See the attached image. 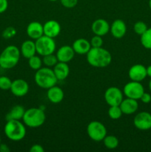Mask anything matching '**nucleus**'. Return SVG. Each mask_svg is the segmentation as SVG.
<instances>
[{
  "instance_id": "obj_1",
  "label": "nucleus",
  "mask_w": 151,
  "mask_h": 152,
  "mask_svg": "<svg viewBox=\"0 0 151 152\" xmlns=\"http://www.w3.org/2000/svg\"><path fill=\"white\" fill-rule=\"evenodd\" d=\"M87 61L95 68H105L112 62L111 53L102 47L91 48L87 53Z\"/></svg>"
},
{
  "instance_id": "obj_2",
  "label": "nucleus",
  "mask_w": 151,
  "mask_h": 152,
  "mask_svg": "<svg viewBox=\"0 0 151 152\" xmlns=\"http://www.w3.org/2000/svg\"><path fill=\"white\" fill-rule=\"evenodd\" d=\"M20 49L15 45L6 47L0 54V67L3 69L14 68L20 59Z\"/></svg>"
},
{
  "instance_id": "obj_3",
  "label": "nucleus",
  "mask_w": 151,
  "mask_h": 152,
  "mask_svg": "<svg viewBox=\"0 0 151 152\" xmlns=\"http://www.w3.org/2000/svg\"><path fill=\"white\" fill-rule=\"evenodd\" d=\"M5 136L9 140L18 142L25 138L26 135V128L20 120H7L4 128Z\"/></svg>"
},
{
  "instance_id": "obj_4",
  "label": "nucleus",
  "mask_w": 151,
  "mask_h": 152,
  "mask_svg": "<svg viewBox=\"0 0 151 152\" xmlns=\"http://www.w3.org/2000/svg\"><path fill=\"white\" fill-rule=\"evenodd\" d=\"M34 80L37 86L43 89H48L56 86L59 81L53 72V70L48 67L41 68L37 70Z\"/></svg>"
},
{
  "instance_id": "obj_5",
  "label": "nucleus",
  "mask_w": 151,
  "mask_h": 152,
  "mask_svg": "<svg viewBox=\"0 0 151 152\" xmlns=\"http://www.w3.org/2000/svg\"><path fill=\"white\" fill-rule=\"evenodd\" d=\"M46 120V115L44 110L40 108H30L25 110L22 118L25 126L30 128H38L42 126Z\"/></svg>"
},
{
  "instance_id": "obj_6",
  "label": "nucleus",
  "mask_w": 151,
  "mask_h": 152,
  "mask_svg": "<svg viewBox=\"0 0 151 152\" xmlns=\"http://www.w3.org/2000/svg\"><path fill=\"white\" fill-rule=\"evenodd\" d=\"M36 53L41 56L53 53L56 50V45L53 38L47 37L45 35L41 36L35 40Z\"/></svg>"
},
{
  "instance_id": "obj_7",
  "label": "nucleus",
  "mask_w": 151,
  "mask_h": 152,
  "mask_svg": "<svg viewBox=\"0 0 151 152\" xmlns=\"http://www.w3.org/2000/svg\"><path fill=\"white\" fill-rule=\"evenodd\" d=\"M87 133L89 137L95 142H100L107 135V129L105 125L99 121H92L87 125Z\"/></svg>"
},
{
  "instance_id": "obj_8",
  "label": "nucleus",
  "mask_w": 151,
  "mask_h": 152,
  "mask_svg": "<svg viewBox=\"0 0 151 152\" xmlns=\"http://www.w3.org/2000/svg\"><path fill=\"white\" fill-rule=\"evenodd\" d=\"M144 92V88L140 82H129L124 86L123 93L127 98H131L138 100Z\"/></svg>"
},
{
  "instance_id": "obj_9",
  "label": "nucleus",
  "mask_w": 151,
  "mask_h": 152,
  "mask_svg": "<svg viewBox=\"0 0 151 152\" xmlns=\"http://www.w3.org/2000/svg\"><path fill=\"white\" fill-rule=\"evenodd\" d=\"M105 100L109 106L119 105L123 100V92L115 86L108 88L105 93Z\"/></svg>"
},
{
  "instance_id": "obj_10",
  "label": "nucleus",
  "mask_w": 151,
  "mask_h": 152,
  "mask_svg": "<svg viewBox=\"0 0 151 152\" xmlns=\"http://www.w3.org/2000/svg\"><path fill=\"white\" fill-rule=\"evenodd\" d=\"M135 127L141 131H147L151 129V114L142 111L136 114L133 120Z\"/></svg>"
},
{
  "instance_id": "obj_11",
  "label": "nucleus",
  "mask_w": 151,
  "mask_h": 152,
  "mask_svg": "<svg viewBox=\"0 0 151 152\" xmlns=\"http://www.w3.org/2000/svg\"><path fill=\"white\" fill-rule=\"evenodd\" d=\"M10 90L14 96L22 97L25 96L29 91V85L25 80L16 79L12 81Z\"/></svg>"
},
{
  "instance_id": "obj_12",
  "label": "nucleus",
  "mask_w": 151,
  "mask_h": 152,
  "mask_svg": "<svg viewBox=\"0 0 151 152\" xmlns=\"http://www.w3.org/2000/svg\"><path fill=\"white\" fill-rule=\"evenodd\" d=\"M128 76L132 81L141 83L147 77V68L141 64H136L129 69Z\"/></svg>"
},
{
  "instance_id": "obj_13",
  "label": "nucleus",
  "mask_w": 151,
  "mask_h": 152,
  "mask_svg": "<svg viewBox=\"0 0 151 152\" xmlns=\"http://www.w3.org/2000/svg\"><path fill=\"white\" fill-rule=\"evenodd\" d=\"M110 29L109 23L107 20L104 19H96L94 22L92 23L91 30L95 35L103 36L108 34Z\"/></svg>"
},
{
  "instance_id": "obj_14",
  "label": "nucleus",
  "mask_w": 151,
  "mask_h": 152,
  "mask_svg": "<svg viewBox=\"0 0 151 152\" xmlns=\"http://www.w3.org/2000/svg\"><path fill=\"white\" fill-rule=\"evenodd\" d=\"M44 35L54 39L58 37L61 32V25L57 21L49 20L43 25Z\"/></svg>"
},
{
  "instance_id": "obj_15",
  "label": "nucleus",
  "mask_w": 151,
  "mask_h": 152,
  "mask_svg": "<svg viewBox=\"0 0 151 152\" xmlns=\"http://www.w3.org/2000/svg\"><path fill=\"white\" fill-rule=\"evenodd\" d=\"M75 53L73 48L71 46L63 45L58 49L56 55L59 62L68 63L73 59Z\"/></svg>"
},
{
  "instance_id": "obj_16",
  "label": "nucleus",
  "mask_w": 151,
  "mask_h": 152,
  "mask_svg": "<svg viewBox=\"0 0 151 152\" xmlns=\"http://www.w3.org/2000/svg\"><path fill=\"white\" fill-rule=\"evenodd\" d=\"M111 34L113 37L116 39H121L126 34L127 32V26L122 19H115L110 26Z\"/></svg>"
},
{
  "instance_id": "obj_17",
  "label": "nucleus",
  "mask_w": 151,
  "mask_h": 152,
  "mask_svg": "<svg viewBox=\"0 0 151 152\" xmlns=\"http://www.w3.org/2000/svg\"><path fill=\"white\" fill-rule=\"evenodd\" d=\"M26 33L28 37L32 39H37L41 36L44 35V29H43V25L40 22H32L28 25L26 29Z\"/></svg>"
},
{
  "instance_id": "obj_18",
  "label": "nucleus",
  "mask_w": 151,
  "mask_h": 152,
  "mask_svg": "<svg viewBox=\"0 0 151 152\" xmlns=\"http://www.w3.org/2000/svg\"><path fill=\"white\" fill-rule=\"evenodd\" d=\"M119 106L123 114L130 115L136 112L139 108V104L136 99L127 97L126 99H123Z\"/></svg>"
},
{
  "instance_id": "obj_19",
  "label": "nucleus",
  "mask_w": 151,
  "mask_h": 152,
  "mask_svg": "<svg viewBox=\"0 0 151 152\" xmlns=\"http://www.w3.org/2000/svg\"><path fill=\"white\" fill-rule=\"evenodd\" d=\"M47 96L50 102L53 104H57L63 100L65 94H64L63 90L56 85L47 89Z\"/></svg>"
},
{
  "instance_id": "obj_20",
  "label": "nucleus",
  "mask_w": 151,
  "mask_h": 152,
  "mask_svg": "<svg viewBox=\"0 0 151 152\" xmlns=\"http://www.w3.org/2000/svg\"><path fill=\"white\" fill-rule=\"evenodd\" d=\"M72 48H73L76 53L84 55L88 53L89 50L91 48V45H90V42L86 39L80 38L77 39L73 42Z\"/></svg>"
},
{
  "instance_id": "obj_21",
  "label": "nucleus",
  "mask_w": 151,
  "mask_h": 152,
  "mask_svg": "<svg viewBox=\"0 0 151 152\" xmlns=\"http://www.w3.org/2000/svg\"><path fill=\"white\" fill-rule=\"evenodd\" d=\"M21 55L25 59H29L36 53L35 42L33 40H26L22 44L20 48Z\"/></svg>"
},
{
  "instance_id": "obj_22",
  "label": "nucleus",
  "mask_w": 151,
  "mask_h": 152,
  "mask_svg": "<svg viewBox=\"0 0 151 152\" xmlns=\"http://www.w3.org/2000/svg\"><path fill=\"white\" fill-rule=\"evenodd\" d=\"M53 70L58 80H65L69 76L70 68L66 62H58Z\"/></svg>"
},
{
  "instance_id": "obj_23",
  "label": "nucleus",
  "mask_w": 151,
  "mask_h": 152,
  "mask_svg": "<svg viewBox=\"0 0 151 152\" xmlns=\"http://www.w3.org/2000/svg\"><path fill=\"white\" fill-rule=\"evenodd\" d=\"M25 109L23 106L20 105H16L10 110L6 115V120H22L25 114Z\"/></svg>"
},
{
  "instance_id": "obj_24",
  "label": "nucleus",
  "mask_w": 151,
  "mask_h": 152,
  "mask_svg": "<svg viewBox=\"0 0 151 152\" xmlns=\"http://www.w3.org/2000/svg\"><path fill=\"white\" fill-rule=\"evenodd\" d=\"M102 141L104 142V145L108 149H115L118 147V143H119L118 138L113 135H106Z\"/></svg>"
},
{
  "instance_id": "obj_25",
  "label": "nucleus",
  "mask_w": 151,
  "mask_h": 152,
  "mask_svg": "<svg viewBox=\"0 0 151 152\" xmlns=\"http://www.w3.org/2000/svg\"><path fill=\"white\" fill-rule=\"evenodd\" d=\"M141 43L144 48L151 50V28H147V31L141 35Z\"/></svg>"
},
{
  "instance_id": "obj_26",
  "label": "nucleus",
  "mask_w": 151,
  "mask_h": 152,
  "mask_svg": "<svg viewBox=\"0 0 151 152\" xmlns=\"http://www.w3.org/2000/svg\"><path fill=\"white\" fill-rule=\"evenodd\" d=\"M123 113L119 105H112L108 109V116L112 120H118L121 118Z\"/></svg>"
},
{
  "instance_id": "obj_27",
  "label": "nucleus",
  "mask_w": 151,
  "mask_h": 152,
  "mask_svg": "<svg viewBox=\"0 0 151 152\" xmlns=\"http://www.w3.org/2000/svg\"><path fill=\"white\" fill-rule=\"evenodd\" d=\"M42 63V59L36 55H34L28 59V65H29L30 68L34 71H37L41 68Z\"/></svg>"
},
{
  "instance_id": "obj_28",
  "label": "nucleus",
  "mask_w": 151,
  "mask_h": 152,
  "mask_svg": "<svg viewBox=\"0 0 151 152\" xmlns=\"http://www.w3.org/2000/svg\"><path fill=\"white\" fill-rule=\"evenodd\" d=\"M42 62L46 67H48V68H50V67H54L55 65L57 64V62H59L57 59V56L56 55H54L53 53H51V54L46 55V56H42Z\"/></svg>"
},
{
  "instance_id": "obj_29",
  "label": "nucleus",
  "mask_w": 151,
  "mask_h": 152,
  "mask_svg": "<svg viewBox=\"0 0 151 152\" xmlns=\"http://www.w3.org/2000/svg\"><path fill=\"white\" fill-rule=\"evenodd\" d=\"M147 28V25H146V23L142 21H138L134 24V26H133V30H134L135 33L139 36L142 35Z\"/></svg>"
},
{
  "instance_id": "obj_30",
  "label": "nucleus",
  "mask_w": 151,
  "mask_h": 152,
  "mask_svg": "<svg viewBox=\"0 0 151 152\" xmlns=\"http://www.w3.org/2000/svg\"><path fill=\"white\" fill-rule=\"evenodd\" d=\"M12 85V80L5 76L0 77V89L4 91L10 90Z\"/></svg>"
},
{
  "instance_id": "obj_31",
  "label": "nucleus",
  "mask_w": 151,
  "mask_h": 152,
  "mask_svg": "<svg viewBox=\"0 0 151 152\" xmlns=\"http://www.w3.org/2000/svg\"><path fill=\"white\" fill-rule=\"evenodd\" d=\"M16 34V30L13 27H7L2 32V37L6 39H9L12 38L14 37Z\"/></svg>"
},
{
  "instance_id": "obj_32",
  "label": "nucleus",
  "mask_w": 151,
  "mask_h": 152,
  "mask_svg": "<svg viewBox=\"0 0 151 152\" xmlns=\"http://www.w3.org/2000/svg\"><path fill=\"white\" fill-rule=\"evenodd\" d=\"M90 45H91V48H99L102 47L103 45V39H102L101 36L95 35L91 38L90 41Z\"/></svg>"
},
{
  "instance_id": "obj_33",
  "label": "nucleus",
  "mask_w": 151,
  "mask_h": 152,
  "mask_svg": "<svg viewBox=\"0 0 151 152\" xmlns=\"http://www.w3.org/2000/svg\"><path fill=\"white\" fill-rule=\"evenodd\" d=\"M78 0H60V2L63 7L66 8H73L78 4Z\"/></svg>"
},
{
  "instance_id": "obj_34",
  "label": "nucleus",
  "mask_w": 151,
  "mask_h": 152,
  "mask_svg": "<svg viewBox=\"0 0 151 152\" xmlns=\"http://www.w3.org/2000/svg\"><path fill=\"white\" fill-rule=\"evenodd\" d=\"M140 99L143 103H150V102H151V95L150 94L146 93V92H144L143 94L141 96Z\"/></svg>"
},
{
  "instance_id": "obj_35",
  "label": "nucleus",
  "mask_w": 151,
  "mask_h": 152,
  "mask_svg": "<svg viewBox=\"0 0 151 152\" xmlns=\"http://www.w3.org/2000/svg\"><path fill=\"white\" fill-rule=\"evenodd\" d=\"M30 152H44V149L40 144H34L30 148Z\"/></svg>"
},
{
  "instance_id": "obj_36",
  "label": "nucleus",
  "mask_w": 151,
  "mask_h": 152,
  "mask_svg": "<svg viewBox=\"0 0 151 152\" xmlns=\"http://www.w3.org/2000/svg\"><path fill=\"white\" fill-rule=\"evenodd\" d=\"M7 7H8V1L7 0H0V13L5 12Z\"/></svg>"
},
{
  "instance_id": "obj_37",
  "label": "nucleus",
  "mask_w": 151,
  "mask_h": 152,
  "mask_svg": "<svg viewBox=\"0 0 151 152\" xmlns=\"http://www.w3.org/2000/svg\"><path fill=\"white\" fill-rule=\"evenodd\" d=\"M10 151V148H9L7 144L1 143V144H0V152H9Z\"/></svg>"
},
{
  "instance_id": "obj_38",
  "label": "nucleus",
  "mask_w": 151,
  "mask_h": 152,
  "mask_svg": "<svg viewBox=\"0 0 151 152\" xmlns=\"http://www.w3.org/2000/svg\"><path fill=\"white\" fill-rule=\"evenodd\" d=\"M147 75L151 78V65L147 68Z\"/></svg>"
},
{
  "instance_id": "obj_39",
  "label": "nucleus",
  "mask_w": 151,
  "mask_h": 152,
  "mask_svg": "<svg viewBox=\"0 0 151 152\" xmlns=\"http://www.w3.org/2000/svg\"><path fill=\"white\" fill-rule=\"evenodd\" d=\"M149 88L151 91V80H150V83H149Z\"/></svg>"
},
{
  "instance_id": "obj_40",
  "label": "nucleus",
  "mask_w": 151,
  "mask_h": 152,
  "mask_svg": "<svg viewBox=\"0 0 151 152\" xmlns=\"http://www.w3.org/2000/svg\"><path fill=\"white\" fill-rule=\"evenodd\" d=\"M149 7H150V10H151V0H150V1H149Z\"/></svg>"
},
{
  "instance_id": "obj_41",
  "label": "nucleus",
  "mask_w": 151,
  "mask_h": 152,
  "mask_svg": "<svg viewBox=\"0 0 151 152\" xmlns=\"http://www.w3.org/2000/svg\"><path fill=\"white\" fill-rule=\"evenodd\" d=\"M48 1H58V0H48Z\"/></svg>"
},
{
  "instance_id": "obj_42",
  "label": "nucleus",
  "mask_w": 151,
  "mask_h": 152,
  "mask_svg": "<svg viewBox=\"0 0 151 152\" xmlns=\"http://www.w3.org/2000/svg\"><path fill=\"white\" fill-rule=\"evenodd\" d=\"M1 137H0V144H1Z\"/></svg>"
}]
</instances>
